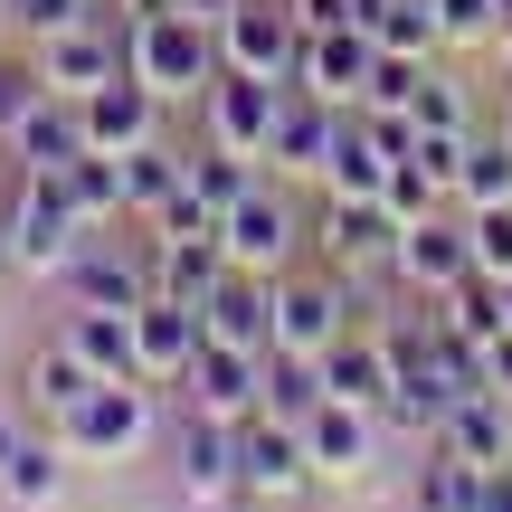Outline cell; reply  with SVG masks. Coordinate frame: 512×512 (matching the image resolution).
Returning a JSON list of instances; mask_svg holds the SVG:
<instances>
[{"label": "cell", "instance_id": "cell-1", "mask_svg": "<svg viewBox=\"0 0 512 512\" xmlns=\"http://www.w3.org/2000/svg\"><path fill=\"white\" fill-rule=\"evenodd\" d=\"M124 67L143 76L162 105H200L209 76H219V29H209V19H190L181 0H152V10L124 19Z\"/></svg>", "mask_w": 512, "mask_h": 512}, {"label": "cell", "instance_id": "cell-2", "mask_svg": "<svg viewBox=\"0 0 512 512\" xmlns=\"http://www.w3.org/2000/svg\"><path fill=\"white\" fill-rule=\"evenodd\" d=\"M0 238H10V266H19V275L57 285V275H67V256L86 247V219H76V200H67V181H57V171H19L10 209H0Z\"/></svg>", "mask_w": 512, "mask_h": 512}, {"label": "cell", "instance_id": "cell-3", "mask_svg": "<svg viewBox=\"0 0 512 512\" xmlns=\"http://www.w3.org/2000/svg\"><path fill=\"white\" fill-rule=\"evenodd\" d=\"M152 427H162V408H152V380H95L86 399L57 418V446H67L76 465H124L152 446Z\"/></svg>", "mask_w": 512, "mask_h": 512}, {"label": "cell", "instance_id": "cell-4", "mask_svg": "<svg viewBox=\"0 0 512 512\" xmlns=\"http://www.w3.org/2000/svg\"><path fill=\"white\" fill-rule=\"evenodd\" d=\"M219 238H228V266L285 275V266H304V247H313V209H294L285 181H266V171H256V190L219 219Z\"/></svg>", "mask_w": 512, "mask_h": 512}, {"label": "cell", "instance_id": "cell-5", "mask_svg": "<svg viewBox=\"0 0 512 512\" xmlns=\"http://www.w3.org/2000/svg\"><path fill=\"white\" fill-rule=\"evenodd\" d=\"M313 256H323L332 275H351V285L389 275V256H399V209H389V200H342V190H323V200H313Z\"/></svg>", "mask_w": 512, "mask_h": 512}, {"label": "cell", "instance_id": "cell-6", "mask_svg": "<svg viewBox=\"0 0 512 512\" xmlns=\"http://www.w3.org/2000/svg\"><path fill=\"white\" fill-rule=\"evenodd\" d=\"M313 456H304V418H275V408H247L238 418V494L256 503H294L313 494Z\"/></svg>", "mask_w": 512, "mask_h": 512}, {"label": "cell", "instance_id": "cell-7", "mask_svg": "<svg viewBox=\"0 0 512 512\" xmlns=\"http://www.w3.org/2000/svg\"><path fill=\"white\" fill-rule=\"evenodd\" d=\"M351 323H361L351 275H332V266H285L275 275V351H323Z\"/></svg>", "mask_w": 512, "mask_h": 512}, {"label": "cell", "instance_id": "cell-8", "mask_svg": "<svg viewBox=\"0 0 512 512\" xmlns=\"http://www.w3.org/2000/svg\"><path fill=\"white\" fill-rule=\"evenodd\" d=\"M275 105H285V86H275V76L219 67V76H209V95H200V143L266 162V143H275Z\"/></svg>", "mask_w": 512, "mask_h": 512}, {"label": "cell", "instance_id": "cell-9", "mask_svg": "<svg viewBox=\"0 0 512 512\" xmlns=\"http://www.w3.org/2000/svg\"><path fill=\"white\" fill-rule=\"evenodd\" d=\"M294 57H304V19H294V0H238V10L219 19V67L294 86Z\"/></svg>", "mask_w": 512, "mask_h": 512}, {"label": "cell", "instance_id": "cell-10", "mask_svg": "<svg viewBox=\"0 0 512 512\" xmlns=\"http://www.w3.org/2000/svg\"><path fill=\"white\" fill-rule=\"evenodd\" d=\"M57 294L67 304H143L152 294V238H114V228H86V247L67 256V275H57Z\"/></svg>", "mask_w": 512, "mask_h": 512}, {"label": "cell", "instance_id": "cell-11", "mask_svg": "<svg viewBox=\"0 0 512 512\" xmlns=\"http://www.w3.org/2000/svg\"><path fill=\"white\" fill-rule=\"evenodd\" d=\"M370 76H380V38L361 29V19H332V29H304V57H294V86L323 95V105H361Z\"/></svg>", "mask_w": 512, "mask_h": 512}, {"label": "cell", "instance_id": "cell-12", "mask_svg": "<svg viewBox=\"0 0 512 512\" xmlns=\"http://www.w3.org/2000/svg\"><path fill=\"white\" fill-rule=\"evenodd\" d=\"M389 275H399L408 294H446L456 275H475V238H465V209H427V219H399V256H389Z\"/></svg>", "mask_w": 512, "mask_h": 512}, {"label": "cell", "instance_id": "cell-13", "mask_svg": "<svg viewBox=\"0 0 512 512\" xmlns=\"http://www.w3.org/2000/svg\"><path fill=\"white\" fill-rule=\"evenodd\" d=\"M380 408H351V399H323L304 418V456H313V475L323 484H370L380 475Z\"/></svg>", "mask_w": 512, "mask_h": 512}, {"label": "cell", "instance_id": "cell-14", "mask_svg": "<svg viewBox=\"0 0 512 512\" xmlns=\"http://www.w3.org/2000/svg\"><path fill=\"white\" fill-rule=\"evenodd\" d=\"M171 484H181L190 503H228L238 494V418L181 408V427H171Z\"/></svg>", "mask_w": 512, "mask_h": 512}, {"label": "cell", "instance_id": "cell-15", "mask_svg": "<svg viewBox=\"0 0 512 512\" xmlns=\"http://www.w3.org/2000/svg\"><path fill=\"white\" fill-rule=\"evenodd\" d=\"M200 304H181V294H143L133 304V370H143L152 389H181V370L200 361Z\"/></svg>", "mask_w": 512, "mask_h": 512}, {"label": "cell", "instance_id": "cell-16", "mask_svg": "<svg viewBox=\"0 0 512 512\" xmlns=\"http://www.w3.org/2000/svg\"><path fill=\"white\" fill-rule=\"evenodd\" d=\"M38 76H48L57 95H95L105 76H124V29H114L105 10L95 19H76V29H57V38H38Z\"/></svg>", "mask_w": 512, "mask_h": 512}, {"label": "cell", "instance_id": "cell-17", "mask_svg": "<svg viewBox=\"0 0 512 512\" xmlns=\"http://www.w3.org/2000/svg\"><path fill=\"white\" fill-rule=\"evenodd\" d=\"M200 332L209 342H238V351H275V275L228 266L219 285L200 294Z\"/></svg>", "mask_w": 512, "mask_h": 512}, {"label": "cell", "instance_id": "cell-18", "mask_svg": "<svg viewBox=\"0 0 512 512\" xmlns=\"http://www.w3.org/2000/svg\"><path fill=\"white\" fill-rule=\"evenodd\" d=\"M256 399H266V351L200 342V361L181 370V408H209V418H247Z\"/></svg>", "mask_w": 512, "mask_h": 512}, {"label": "cell", "instance_id": "cell-19", "mask_svg": "<svg viewBox=\"0 0 512 512\" xmlns=\"http://www.w3.org/2000/svg\"><path fill=\"white\" fill-rule=\"evenodd\" d=\"M0 143H10L19 171H67L76 152H95V143H86V105H76V95H57V86H38V105L19 114Z\"/></svg>", "mask_w": 512, "mask_h": 512}, {"label": "cell", "instance_id": "cell-20", "mask_svg": "<svg viewBox=\"0 0 512 512\" xmlns=\"http://www.w3.org/2000/svg\"><path fill=\"white\" fill-rule=\"evenodd\" d=\"M332 133H342V105H323V95L285 86V105H275V143H266L275 181H323V152H332Z\"/></svg>", "mask_w": 512, "mask_h": 512}, {"label": "cell", "instance_id": "cell-21", "mask_svg": "<svg viewBox=\"0 0 512 512\" xmlns=\"http://www.w3.org/2000/svg\"><path fill=\"white\" fill-rule=\"evenodd\" d=\"M313 361H323V399H351V408H380L389 380H399V361H389V332H380V323H351L342 342H323Z\"/></svg>", "mask_w": 512, "mask_h": 512}, {"label": "cell", "instance_id": "cell-22", "mask_svg": "<svg viewBox=\"0 0 512 512\" xmlns=\"http://www.w3.org/2000/svg\"><path fill=\"white\" fill-rule=\"evenodd\" d=\"M76 105H86V143H95V152H133V143H152V133H162V95H152L133 67L105 76L95 95H76Z\"/></svg>", "mask_w": 512, "mask_h": 512}, {"label": "cell", "instance_id": "cell-23", "mask_svg": "<svg viewBox=\"0 0 512 512\" xmlns=\"http://www.w3.org/2000/svg\"><path fill=\"white\" fill-rule=\"evenodd\" d=\"M437 446H456L465 465H503L512 456V399H503V389H465V399H446Z\"/></svg>", "mask_w": 512, "mask_h": 512}, {"label": "cell", "instance_id": "cell-24", "mask_svg": "<svg viewBox=\"0 0 512 512\" xmlns=\"http://www.w3.org/2000/svg\"><path fill=\"white\" fill-rule=\"evenodd\" d=\"M57 332L86 351L95 380H143V370H133V313L124 304H67V323H57Z\"/></svg>", "mask_w": 512, "mask_h": 512}, {"label": "cell", "instance_id": "cell-25", "mask_svg": "<svg viewBox=\"0 0 512 512\" xmlns=\"http://www.w3.org/2000/svg\"><path fill=\"white\" fill-rule=\"evenodd\" d=\"M219 275H228V238H219V228H209V238H162V228H152V294L200 304Z\"/></svg>", "mask_w": 512, "mask_h": 512}, {"label": "cell", "instance_id": "cell-26", "mask_svg": "<svg viewBox=\"0 0 512 512\" xmlns=\"http://www.w3.org/2000/svg\"><path fill=\"white\" fill-rule=\"evenodd\" d=\"M67 446H57V427H48V437H19V456L10 465H0V503H10V512H48L57 494H67Z\"/></svg>", "mask_w": 512, "mask_h": 512}, {"label": "cell", "instance_id": "cell-27", "mask_svg": "<svg viewBox=\"0 0 512 512\" xmlns=\"http://www.w3.org/2000/svg\"><path fill=\"white\" fill-rule=\"evenodd\" d=\"M503 200H512V143L503 124H475L456 152V209H503Z\"/></svg>", "mask_w": 512, "mask_h": 512}, {"label": "cell", "instance_id": "cell-28", "mask_svg": "<svg viewBox=\"0 0 512 512\" xmlns=\"http://www.w3.org/2000/svg\"><path fill=\"white\" fill-rule=\"evenodd\" d=\"M313 190H342V200H380V190H389V152L361 133V114H342V133H332L323 181H313Z\"/></svg>", "mask_w": 512, "mask_h": 512}, {"label": "cell", "instance_id": "cell-29", "mask_svg": "<svg viewBox=\"0 0 512 512\" xmlns=\"http://www.w3.org/2000/svg\"><path fill=\"white\" fill-rule=\"evenodd\" d=\"M86 389H95V370H86V351H76L67 332H57V342H38V351H29V408H38V418H48V427L67 418V408L86 399Z\"/></svg>", "mask_w": 512, "mask_h": 512}, {"label": "cell", "instance_id": "cell-30", "mask_svg": "<svg viewBox=\"0 0 512 512\" xmlns=\"http://www.w3.org/2000/svg\"><path fill=\"white\" fill-rule=\"evenodd\" d=\"M181 181H190V152H181V143H162V133L133 143V152H124V219H152Z\"/></svg>", "mask_w": 512, "mask_h": 512}, {"label": "cell", "instance_id": "cell-31", "mask_svg": "<svg viewBox=\"0 0 512 512\" xmlns=\"http://www.w3.org/2000/svg\"><path fill=\"white\" fill-rule=\"evenodd\" d=\"M57 181H67V200H76L86 228H124V152H76Z\"/></svg>", "mask_w": 512, "mask_h": 512}, {"label": "cell", "instance_id": "cell-32", "mask_svg": "<svg viewBox=\"0 0 512 512\" xmlns=\"http://www.w3.org/2000/svg\"><path fill=\"white\" fill-rule=\"evenodd\" d=\"M465 503H475V465H465L456 446L427 437L418 446V475H408V512H465Z\"/></svg>", "mask_w": 512, "mask_h": 512}, {"label": "cell", "instance_id": "cell-33", "mask_svg": "<svg viewBox=\"0 0 512 512\" xmlns=\"http://www.w3.org/2000/svg\"><path fill=\"white\" fill-rule=\"evenodd\" d=\"M256 408L313 418V408H323V361H313V351H266V399H256Z\"/></svg>", "mask_w": 512, "mask_h": 512}, {"label": "cell", "instance_id": "cell-34", "mask_svg": "<svg viewBox=\"0 0 512 512\" xmlns=\"http://www.w3.org/2000/svg\"><path fill=\"white\" fill-rule=\"evenodd\" d=\"M408 114H418V133H475V95H465V76L437 67V57H427V76H418V95H408Z\"/></svg>", "mask_w": 512, "mask_h": 512}, {"label": "cell", "instance_id": "cell-35", "mask_svg": "<svg viewBox=\"0 0 512 512\" xmlns=\"http://www.w3.org/2000/svg\"><path fill=\"white\" fill-rule=\"evenodd\" d=\"M370 38H380L389 57H437L446 29H437V0H389L380 19H370Z\"/></svg>", "mask_w": 512, "mask_h": 512}, {"label": "cell", "instance_id": "cell-36", "mask_svg": "<svg viewBox=\"0 0 512 512\" xmlns=\"http://www.w3.org/2000/svg\"><path fill=\"white\" fill-rule=\"evenodd\" d=\"M190 190H200V200L228 219V209H238L247 190H256V162H247V152H219V143H200V152H190Z\"/></svg>", "mask_w": 512, "mask_h": 512}, {"label": "cell", "instance_id": "cell-37", "mask_svg": "<svg viewBox=\"0 0 512 512\" xmlns=\"http://www.w3.org/2000/svg\"><path fill=\"white\" fill-rule=\"evenodd\" d=\"M437 29L446 48H494V38H512V10L503 0H437Z\"/></svg>", "mask_w": 512, "mask_h": 512}, {"label": "cell", "instance_id": "cell-38", "mask_svg": "<svg viewBox=\"0 0 512 512\" xmlns=\"http://www.w3.org/2000/svg\"><path fill=\"white\" fill-rule=\"evenodd\" d=\"M0 19H10L19 38H57V29H76V19H95V0H0Z\"/></svg>", "mask_w": 512, "mask_h": 512}, {"label": "cell", "instance_id": "cell-39", "mask_svg": "<svg viewBox=\"0 0 512 512\" xmlns=\"http://www.w3.org/2000/svg\"><path fill=\"white\" fill-rule=\"evenodd\" d=\"M389 209H399V219H427V209H446V181L427 162H389V190H380Z\"/></svg>", "mask_w": 512, "mask_h": 512}, {"label": "cell", "instance_id": "cell-40", "mask_svg": "<svg viewBox=\"0 0 512 512\" xmlns=\"http://www.w3.org/2000/svg\"><path fill=\"white\" fill-rule=\"evenodd\" d=\"M465 238H475V266L484 275H512V200L503 209H465Z\"/></svg>", "mask_w": 512, "mask_h": 512}, {"label": "cell", "instance_id": "cell-41", "mask_svg": "<svg viewBox=\"0 0 512 512\" xmlns=\"http://www.w3.org/2000/svg\"><path fill=\"white\" fill-rule=\"evenodd\" d=\"M38 86H48V76H38V57H0V133L38 105Z\"/></svg>", "mask_w": 512, "mask_h": 512}, {"label": "cell", "instance_id": "cell-42", "mask_svg": "<svg viewBox=\"0 0 512 512\" xmlns=\"http://www.w3.org/2000/svg\"><path fill=\"white\" fill-rule=\"evenodd\" d=\"M465 512H512V456L503 465H475V503Z\"/></svg>", "mask_w": 512, "mask_h": 512}, {"label": "cell", "instance_id": "cell-43", "mask_svg": "<svg viewBox=\"0 0 512 512\" xmlns=\"http://www.w3.org/2000/svg\"><path fill=\"white\" fill-rule=\"evenodd\" d=\"M19 437H29V427H19V418H10V408H0V465H10V456H19Z\"/></svg>", "mask_w": 512, "mask_h": 512}, {"label": "cell", "instance_id": "cell-44", "mask_svg": "<svg viewBox=\"0 0 512 512\" xmlns=\"http://www.w3.org/2000/svg\"><path fill=\"white\" fill-rule=\"evenodd\" d=\"M181 10H190V19H209V29H219V19L238 10V0H181Z\"/></svg>", "mask_w": 512, "mask_h": 512}, {"label": "cell", "instance_id": "cell-45", "mask_svg": "<svg viewBox=\"0 0 512 512\" xmlns=\"http://www.w3.org/2000/svg\"><path fill=\"white\" fill-rule=\"evenodd\" d=\"M494 124H503V143H512V86H503V114H494Z\"/></svg>", "mask_w": 512, "mask_h": 512}, {"label": "cell", "instance_id": "cell-46", "mask_svg": "<svg viewBox=\"0 0 512 512\" xmlns=\"http://www.w3.org/2000/svg\"><path fill=\"white\" fill-rule=\"evenodd\" d=\"M503 332H512V275H503Z\"/></svg>", "mask_w": 512, "mask_h": 512}, {"label": "cell", "instance_id": "cell-47", "mask_svg": "<svg viewBox=\"0 0 512 512\" xmlns=\"http://www.w3.org/2000/svg\"><path fill=\"white\" fill-rule=\"evenodd\" d=\"M114 10H124V19H133V10H152V0H114Z\"/></svg>", "mask_w": 512, "mask_h": 512}, {"label": "cell", "instance_id": "cell-48", "mask_svg": "<svg viewBox=\"0 0 512 512\" xmlns=\"http://www.w3.org/2000/svg\"><path fill=\"white\" fill-rule=\"evenodd\" d=\"M0 275H10V238H0Z\"/></svg>", "mask_w": 512, "mask_h": 512}, {"label": "cell", "instance_id": "cell-49", "mask_svg": "<svg viewBox=\"0 0 512 512\" xmlns=\"http://www.w3.org/2000/svg\"><path fill=\"white\" fill-rule=\"evenodd\" d=\"M503 10H512V0H503Z\"/></svg>", "mask_w": 512, "mask_h": 512}]
</instances>
